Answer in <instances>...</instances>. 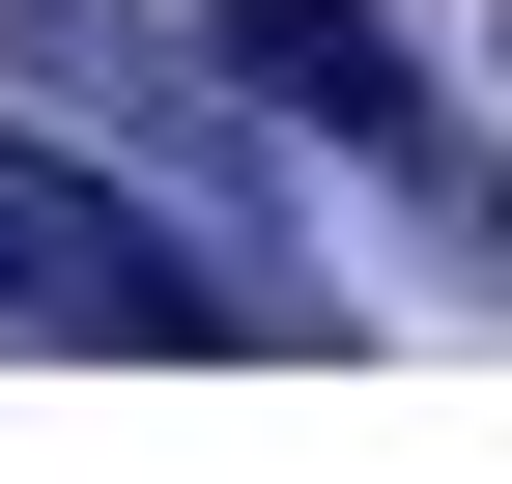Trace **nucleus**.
<instances>
[{
    "label": "nucleus",
    "mask_w": 512,
    "mask_h": 484,
    "mask_svg": "<svg viewBox=\"0 0 512 484\" xmlns=\"http://www.w3.org/2000/svg\"><path fill=\"white\" fill-rule=\"evenodd\" d=\"M256 314H285V285H256L228 228H143L114 171L0 143V342H171V371H228Z\"/></svg>",
    "instance_id": "1"
},
{
    "label": "nucleus",
    "mask_w": 512,
    "mask_h": 484,
    "mask_svg": "<svg viewBox=\"0 0 512 484\" xmlns=\"http://www.w3.org/2000/svg\"><path fill=\"white\" fill-rule=\"evenodd\" d=\"M0 57H29V86H57V114H114V143H143V171H171V200H200V228H228V257H256V143H228V114H200V86H171V57H143V29H114V0H0Z\"/></svg>",
    "instance_id": "3"
},
{
    "label": "nucleus",
    "mask_w": 512,
    "mask_h": 484,
    "mask_svg": "<svg viewBox=\"0 0 512 484\" xmlns=\"http://www.w3.org/2000/svg\"><path fill=\"white\" fill-rule=\"evenodd\" d=\"M228 86H256V114H313L342 171H399V200L456 228V257H512V171L456 143V114H427V57H399V0H228Z\"/></svg>",
    "instance_id": "2"
}]
</instances>
